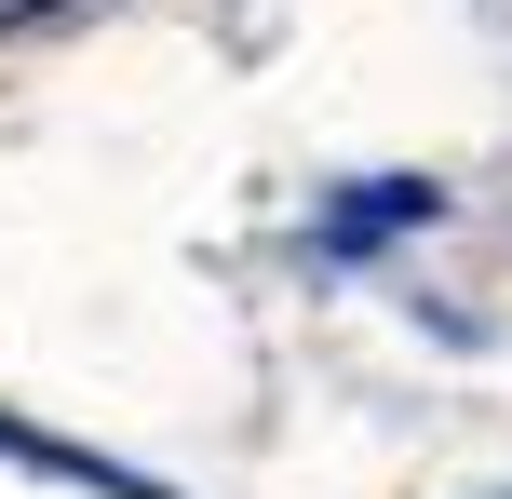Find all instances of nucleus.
<instances>
[{"instance_id":"nucleus-2","label":"nucleus","mask_w":512,"mask_h":499,"mask_svg":"<svg viewBox=\"0 0 512 499\" xmlns=\"http://www.w3.org/2000/svg\"><path fill=\"white\" fill-rule=\"evenodd\" d=\"M41 14H68V0H0V27H41Z\"/></svg>"},{"instance_id":"nucleus-1","label":"nucleus","mask_w":512,"mask_h":499,"mask_svg":"<svg viewBox=\"0 0 512 499\" xmlns=\"http://www.w3.org/2000/svg\"><path fill=\"white\" fill-rule=\"evenodd\" d=\"M432 216V176H391V189H351V203H324V257H364V243L418 230Z\"/></svg>"}]
</instances>
